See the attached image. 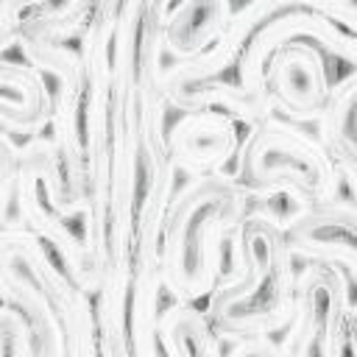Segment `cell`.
Segmentation results:
<instances>
[{
  "label": "cell",
  "instance_id": "cell-3",
  "mask_svg": "<svg viewBox=\"0 0 357 357\" xmlns=\"http://www.w3.org/2000/svg\"><path fill=\"white\" fill-rule=\"evenodd\" d=\"M231 173L262 201L284 198L290 206L324 204L343 195V178L326 145L304 123L276 112L248 126Z\"/></svg>",
  "mask_w": 357,
  "mask_h": 357
},
{
  "label": "cell",
  "instance_id": "cell-2",
  "mask_svg": "<svg viewBox=\"0 0 357 357\" xmlns=\"http://www.w3.org/2000/svg\"><path fill=\"white\" fill-rule=\"evenodd\" d=\"M287 206L276 198L251 204L229 234V248L240 251L248 276L234 287H218L206 298V315L220 340L240 335H282L293 318L296 254L284 229Z\"/></svg>",
  "mask_w": 357,
  "mask_h": 357
},
{
  "label": "cell",
  "instance_id": "cell-4",
  "mask_svg": "<svg viewBox=\"0 0 357 357\" xmlns=\"http://www.w3.org/2000/svg\"><path fill=\"white\" fill-rule=\"evenodd\" d=\"M123 0H95L84 28L81 59L86 73L84 92V142H86V209L81 229L86 245L98 254L106 273L109 206H112V81H114V31Z\"/></svg>",
  "mask_w": 357,
  "mask_h": 357
},
{
  "label": "cell",
  "instance_id": "cell-1",
  "mask_svg": "<svg viewBox=\"0 0 357 357\" xmlns=\"http://www.w3.org/2000/svg\"><path fill=\"white\" fill-rule=\"evenodd\" d=\"M257 201L231 170L198 173L176 187L162 226V282L173 301L212 296L223 276V243Z\"/></svg>",
  "mask_w": 357,
  "mask_h": 357
},
{
  "label": "cell",
  "instance_id": "cell-19",
  "mask_svg": "<svg viewBox=\"0 0 357 357\" xmlns=\"http://www.w3.org/2000/svg\"><path fill=\"white\" fill-rule=\"evenodd\" d=\"M0 357H36V337L20 307L3 301L0 310Z\"/></svg>",
  "mask_w": 357,
  "mask_h": 357
},
{
  "label": "cell",
  "instance_id": "cell-17",
  "mask_svg": "<svg viewBox=\"0 0 357 357\" xmlns=\"http://www.w3.org/2000/svg\"><path fill=\"white\" fill-rule=\"evenodd\" d=\"M159 349L170 357H218L223 351V340L218 337L206 310L195 301H173L159 310L156 321Z\"/></svg>",
  "mask_w": 357,
  "mask_h": 357
},
{
  "label": "cell",
  "instance_id": "cell-7",
  "mask_svg": "<svg viewBox=\"0 0 357 357\" xmlns=\"http://www.w3.org/2000/svg\"><path fill=\"white\" fill-rule=\"evenodd\" d=\"M351 310V282L335 262L304 259L296 273L293 318L282 329L284 354H343Z\"/></svg>",
  "mask_w": 357,
  "mask_h": 357
},
{
  "label": "cell",
  "instance_id": "cell-18",
  "mask_svg": "<svg viewBox=\"0 0 357 357\" xmlns=\"http://www.w3.org/2000/svg\"><path fill=\"white\" fill-rule=\"evenodd\" d=\"M92 8H95V0H61L53 6L31 8L14 22L8 33L0 36V47L3 53H8L17 36H31L45 42H67L73 36H81L92 17Z\"/></svg>",
  "mask_w": 357,
  "mask_h": 357
},
{
  "label": "cell",
  "instance_id": "cell-5",
  "mask_svg": "<svg viewBox=\"0 0 357 357\" xmlns=\"http://www.w3.org/2000/svg\"><path fill=\"white\" fill-rule=\"evenodd\" d=\"M14 45H20V53L25 61H31L33 67L56 78L50 128L61 151L70 204L75 215L81 218L86 209V142H84L86 73H84L81 50L64 42H45V39H31V36H17L11 47Z\"/></svg>",
  "mask_w": 357,
  "mask_h": 357
},
{
  "label": "cell",
  "instance_id": "cell-9",
  "mask_svg": "<svg viewBox=\"0 0 357 357\" xmlns=\"http://www.w3.org/2000/svg\"><path fill=\"white\" fill-rule=\"evenodd\" d=\"M293 39H312L329 56L357 67V33L340 28L332 17H326L321 11L290 8V11H282V14L271 17L248 39V45H245V50L237 61V84H243L259 100H271V95L265 89V64H268L271 53L279 45L293 42Z\"/></svg>",
  "mask_w": 357,
  "mask_h": 357
},
{
  "label": "cell",
  "instance_id": "cell-14",
  "mask_svg": "<svg viewBox=\"0 0 357 357\" xmlns=\"http://www.w3.org/2000/svg\"><path fill=\"white\" fill-rule=\"evenodd\" d=\"M53 117V95L45 73L31 61L0 59V123L22 139L39 134Z\"/></svg>",
  "mask_w": 357,
  "mask_h": 357
},
{
  "label": "cell",
  "instance_id": "cell-21",
  "mask_svg": "<svg viewBox=\"0 0 357 357\" xmlns=\"http://www.w3.org/2000/svg\"><path fill=\"white\" fill-rule=\"evenodd\" d=\"M39 6H47V0H0V36L8 33L25 11L39 8Z\"/></svg>",
  "mask_w": 357,
  "mask_h": 357
},
{
  "label": "cell",
  "instance_id": "cell-13",
  "mask_svg": "<svg viewBox=\"0 0 357 357\" xmlns=\"http://www.w3.org/2000/svg\"><path fill=\"white\" fill-rule=\"evenodd\" d=\"M237 120L223 109L181 112V117L167 128V148L176 170L187 176L229 170L240 151Z\"/></svg>",
  "mask_w": 357,
  "mask_h": 357
},
{
  "label": "cell",
  "instance_id": "cell-6",
  "mask_svg": "<svg viewBox=\"0 0 357 357\" xmlns=\"http://www.w3.org/2000/svg\"><path fill=\"white\" fill-rule=\"evenodd\" d=\"M176 192V173L151 178L142 184V198L137 206L134 223V248H131V293H128V335L131 354L156 357L159 337V298L165 290L162 282V226L167 204Z\"/></svg>",
  "mask_w": 357,
  "mask_h": 357
},
{
  "label": "cell",
  "instance_id": "cell-8",
  "mask_svg": "<svg viewBox=\"0 0 357 357\" xmlns=\"http://www.w3.org/2000/svg\"><path fill=\"white\" fill-rule=\"evenodd\" d=\"M0 254L17 257L36 284L45 290L50 304L56 307L64 335H67V354L73 357H92L100 354L98 349V312L92 307V296L67 273L59 262L53 248L20 218H8L0 226Z\"/></svg>",
  "mask_w": 357,
  "mask_h": 357
},
{
  "label": "cell",
  "instance_id": "cell-12",
  "mask_svg": "<svg viewBox=\"0 0 357 357\" xmlns=\"http://www.w3.org/2000/svg\"><path fill=\"white\" fill-rule=\"evenodd\" d=\"M265 89L284 117L318 123L332 89L321 50L304 39L279 45L265 64Z\"/></svg>",
  "mask_w": 357,
  "mask_h": 357
},
{
  "label": "cell",
  "instance_id": "cell-15",
  "mask_svg": "<svg viewBox=\"0 0 357 357\" xmlns=\"http://www.w3.org/2000/svg\"><path fill=\"white\" fill-rule=\"evenodd\" d=\"M0 293L3 301L20 307L22 315L28 318L36 337V357L67 354V335L56 307L36 284V279L28 273V268L11 254H0Z\"/></svg>",
  "mask_w": 357,
  "mask_h": 357
},
{
  "label": "cell",
  "instance_id": "cell-11",
  "mask_svg": "<svg viewBox=\"0 0 357 357\" xmlns=\"http://www.w3.org/2000/svg\"><path fill=\"white\" fill-rule=\"evenodd\" d=\"M284 229L296 259L335 262L357 287V201L351 195L290 206L284 212Z\"/></svg>",
  "mask_w": 357,
  "mask_h": 357
},
{
  "label": "cell",
  "instance_id": "cell-20",
  "mask_svg": "<svg viewBox=\"0 0 357 357\" xmlns=\"http://www.w3.org/2000/svg\"><path fill=\"white\" fill-rule=\"evenodd\" d=\"M231 343V354H284L273 335H240Z\"/></svg>",
  "mask_w": 357,
  "mask_h": 357
},
{
  "label": "cell",
  "instance_id": "cell-10",
  "mask_svg": "<svg viewBox=\"0 0 357 357\" xmlns=\"http://www.w3.org/2000/svg\"><path fill=\"white\" fill-rule=\"evenodd\" d=\"M162 22L153 6H142L139 42H137V109H139V137H142V178H159L176 173L167 148V92H165V42Z\"/></svg>",
  "mask_w": 357,
  "mask_h": 357
},
{
  "label": "cell",
  "instance_id": "cell-16",
  "mask_svg": "<svg viewBox=\"0 0 357 357\" xmlns=\"http://www.w3.org/2000/svg\"><path fill=\"white\" fill-rule=\"evenodd\" d=\"M231 14V0H176L162 22L165 56L173 61L201 56L220 39Z\"/></svg>",
  "mask_w": 357,
  "mask_h": 357
}]
</instances>
